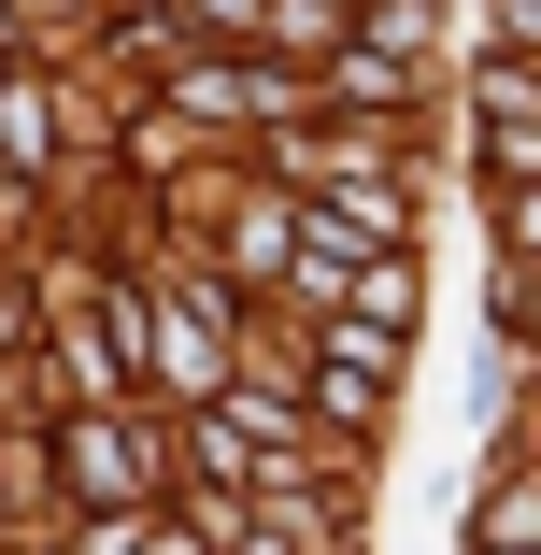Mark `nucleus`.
<instances>
[{
  "label": "nucleus",
  "instance_id": "nucleus-3",
  "mask_svg": "<svg viewBox=\"0 0 541 555\" xmlns=\"http://www.w3.org/2000/svg\"><path fill=\"white\" fill-rule=\"evenodd\" d=\"M72 157V129H57V86H0V171L15 185H43Z\"/></svg>",
  "mask_w": 541,
  "mask_h": 555
},
{
  "label": "nucleus",
  "instance_id": "nucleus-1",
  "mask_svg": "<svg viewBox=\"0 0 541 555\" xmlns=\"http://www.w3.org/2000/svg\"><path fill=\"white\" fill-rule=\"evenodd\" d=\"M72 485L100 513H157V456H143V427L129 413H72Z\"/></svg>",
  "mask_w": 541,
  "mask_h": 555
},
{
  "label": "nucleus",
  "instance_id": "nucleus-10",
  "mask_svg": "<svg viewBox=\"0 0 541 555\" xmlns=\"http://www.w3.org/2000/svg\"><path fill=\"white\" fill-rule=\"evenodd\" d=\"M499 29H527V43H541V0H499Z\"/></svg>",
  "mask_w": 541,
  "mask_h": 555
},
{
  "label": "nucleus",
  "instance_id": "nucleus-2",
  "mask_svg": "<svg viewBox=\"0 0 541 555\" xmlns=\"http://www.w3.org/2000/svg\"><path fill=\"white\" fill-rule=\"evenodd\" d=\"M171 115H199V129H257V115H299V86H285V72H214V57H185V72H171Z\"/></svg>",
  "mask_w": 541,
  "mask_h": 555
},
{
  "label": "nucleus",
  "instance_id": "nucleus-11",
  "mask_svg": "<svg viewBox=\"0 0 541 555\" xmlns=\"http://www.w3.org/2000/svg\"><path fill=\"white\" fill-rule=\"evenodd\" d=\"M343 15H427V0H343Z\"/></svg>",
  "mask_w": 541,
  "mask_h": 555
},
{
  "label": "nucleus",
  "instance_id": "nucleus-9",
  "mask_svg": "<svg viewBox=\"0 0 541 555\" xmlns=\"http://www.w3.org/2000/svg\"><path fill=\"white\" fill-rule=\"evenodd\" d=\"M513 327L541 343V271H513V257H499V343H513Z\"/></svg>",
  "mask_w": 541,
  "mask_h": 555
},
{
  "label": "nucleus",
  "instance_id": "nucleus-6",
  "mask_svg": "<svg viewBox=\"0 0 541 555\" xmlns=\"http://www.w3.org/2000/svg\"><path fill=\"white\" fill-rule=\"evenodd\" d=\"M471 541H485V555H541V470H499V485L471 499Z\"/></svg>",
  "mask_w": 541,
  "mask_h": 555
},
{
  "label": "nucleus",
  "instance_id": "nucleus-12",
  "mask_svg": "<svg viewBox=\"0 0 541 555\" xmlns=\"http://www.w3.org/2000/svg\"><path fill=\"white\" fill-rule=\"evenodd\" d=\"M0 86H15V57H0Z\"/></svg>",
  "mask_w": 541,
  "mask_h": 555
},
{
  "label": "nucleus",
  "instance_id": "nucleus-7",
  "mask_svg": "<svg viewBox=\"0 0 541 555\" xmlns=\"http://www.w3.org/2000/svg\"><path fill=\"white\" fill-rule=\"evenodd\" d=\"M485 171H499V199L541 185V115H485Z\"/></svg>",
  "mask_w": 541,
  "mask_h": 555
},
{
  "label": "nucleus",
  "instance_id": "nucleus-5",
  "mask_svg": "<svg viewBox=\"0 0 541 555\" xmlns=\"http://www.w3.org/2000/svg\"><path fill=\"white\" fill-rule=\"evenodd\" d=\"M343 313H371V327H399V343H413V313H427L413 243H399V257H357V271H343Z\"/></svg>",
  "mask_w": 541,
  "mask_h": 555
},
{
  "label": "nucleus",
  "instance_id": "nucleus-4",
  "mask_svg": "<svg viewBox=\"0 0 541 555\" xmlns=\"http://www.w3.org/2000/svg\"><path fill=\"white\" fill-rule=\"evenodd\" d=\"M299 371H313L299 399H313V413H329L343 441H371V427H385V371H371V357H299Z\"/></svg>",
  "mask_w": 541,
  "mask_h": 555
},
{
  "label": "nucleus",
  "instance_id": "nucleus-8",
  "mask_svg": "<svg viewBox=\"0 0 541 555\" xmlns=\"http://www.w3.org/2000/svg\"><path fill=\"white\" fill-rule=\"evenodd\" d=\"M129 555H214V527H199V513H171V499H157V513H143V541H129Z\"/></svg>",
  "mask_w": 541,
  "mask_h": 555
}]
</instances>
